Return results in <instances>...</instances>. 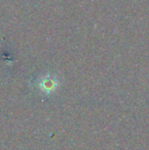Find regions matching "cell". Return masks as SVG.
<instances>
[{"label": "cell", "instance_id": "cell-1", "mask_svg": "<svg viewBox=\"0 0 149 150\" xmlns=\"http://www.w3.org/2000/svg\"><path fill=\"white\" fill-rule=\"evenodd\" d=\"M41 89L46 93H50L52 91L55 90V87H56V83L54 80L52 79H45L41 82Z\"/></svg>", "mask_w": 149, "mask_h": 150}]
</instances>
